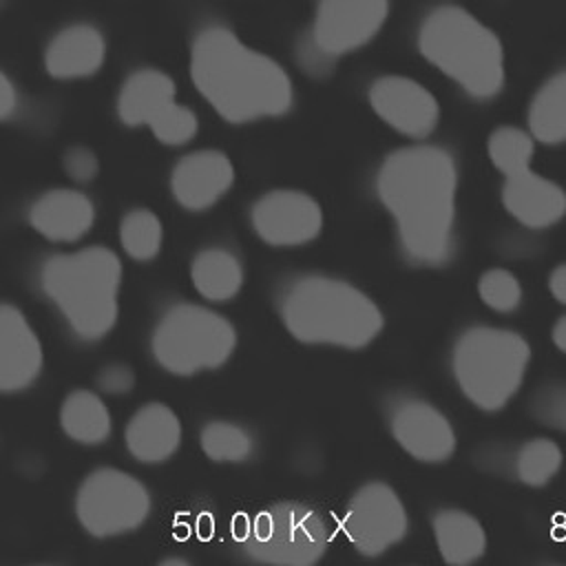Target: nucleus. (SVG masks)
<instances>
[{
	"label": "nucleus",
	"instance_id": "1",
	"mask_svg": "<svg viewBox=\"0 0 566 566\" xmlns=\"http://www.w3.org/2000/svg\"><path fill=\"white\" fill-rule=\"evenodd\" d=\"M455 192V159L440 146H402L380 164L376 195L389 210L400 252L411 265L440 268L453 259Z\"/></svg>",
	"mask_w": 566,
	"mask_h": 566
},
{
	"label": "nucleus",
	"instance_id": "2",
	"mask_svg": "<svg viewBox=\"0 0 566 566\" xmlns=\"http://www.w3.org/2000/svg\"><path fill=\"white\" fill-rule=\"evenodd\" d=\"M190 77L201 97L230 124L279 117L294 104L287 71L221 24L197 33Z\"/></svg>",
	"mask_w": 566,
	"mask_h": 566
},
{
	"label": "nucleus",
	"instance_id": "3",
	"mask_svg": "<svg viewBox=\"0 0 566 566\" xmlns=\"http://www.w3.org/2000/svg\"><path fill=\"white\" fill-rule=\"evenodd\" d=\"M122 259L106 245L57 252L40 268V287L82 343L108 336L119 316Z\"/></svg>",
	"mask_w": 566,
	"mask_h": 566
},
{
	"label": "nucleus",
	"instance_id": "4",
	"mask_svg": "<svg viewBox=\"0 0 566 566\" xmlns=\"http://www.w3.org/2000/svg\"><path fill=\"white\" fill-rule=\"evenodd\" d=\"M279 312L290 336L305 345L363 349L385 325L380 307L363 290L323 274L294 279L279 298Z\"/></svg>",
	"mask_w": 566,
	"mask_h": 566
},
{
	"label": "nucleus",
	"instance_id": "5",
	"mask_svg": "<svg viewBox=\"0 0 566 566\" xmlns=\"http://www.w3.org/2000/svg\"><path fill=\"white\" fill-rule=\"evenodd\" d=\"M418 49L473 99H491L504 88L500 38L462 7L440 4L429 11L418 29Z\"/></svg>",
	"mask_w": 566,
	"mask_h": 566
},
{
	"label": "nucleus",
	"instance_id": "6",
	"mask_svg": "<svg viewBox=\"0 0 566 566\" xmlns=\"http://www.w3.org/2000/svg\"><path fill=\"white\" fill-rule=\"evenodd\" d=\"M531 347L513 329L475 325L460 334L451 354L453 378L469 402L482 411H500L520 391Z\"/></svg>",
	"mask_w": 566,
	"mask_h": 566
},
{
	"label": "nucleus",
	"instance_id": "7",
	"mask_svg": "<svg viewBox=\"0 0 566 566\" xmlns=\"http://www.w3.org/2000/svg\"><path fill=\"white\" fill-rule=\"evenodd\" d=\"M237 347L234 325L212 307L175 303L150 334L155 363L172 376H197L226 365Z\"/></svg>",
	"mask_w": 566,
	"mask_h": 566
},
{
	"label": "nucleus",
	"instance_id": "8",
	"mask_svg": "<svg viewBox=\"0 0 566 566\" xmlns=\"http://www.w3.org/2000/svg\"><path fill=\"white\" fill-rule=\"evenodd\" d=\"M241 553L259 564L312 566L329 544L321 515L298 502H276L234 522Z\"/></svg>",
	"mask_w": 566,
	"mask_h": 566
},
{
	"label": "nucleus",
	"instance_id": "9",
	"mask_svg": "<svg viewBox=\"0 0 566 566\" xmlns=\"http://www.w3.org/2000/svg\"><path fill=\"white\" fill-rule=\"evenodd\" d=\"M150 509L148 486L133 473L115 467L93 469L75 491V517L97 539L137 531L148 520Z\"/></svg>",
	"mask_w": 566,
	"mask_h": 566
},
{
	"label": "nucleus",
	"instance_id": "10",
	"mask_svg": "<svg viewBox=\"0 0 566 566\" xmlns=\"http://www.w3.org/2000/svg\"><path fill=\"white\" fill-rule=\"evenodd\" d=\"M117 115L130 128L146 126L164 146H184L199 130L195 111L177 102L175 80L161 69H137L122 82Z\"/></svg>",
	"mask_w": 566,
	"mask_h": 566
},
{
	"label": "nucleus",
	"instance_id": "11",
	"mask_svg": "<svg viewBox=\"0 0 566 566\" xmlns=\"http://www.w3.org/2000/svg\"><path fill=\"white\" fill-rule=\"evenodd\" d=\"M340 528L356 553L378 557L402 542L409 520L402 500L389 484L367 482L349 497Z\"/></svg>",
	"mask_w": 566,
	"mask_h": 566
},
{
	"label": "nucleus",
	"instance_id": "12",
	"mask_svg": "<svg viewBox=\"0 0 566 566\" xmlns=\"http://www.w3.org/2000/svg\"><path fill=\"white\" fill-rule=\"evenodd\" d=\"M389 0H318L307 38L329 57L365 46L385 24Z\"/></svg>",
	"mask_w": 566,
	"mask_h": 566
},
{
	"label": "nucleus",
	"instance_id": "13",
	"mask_svg": "<svg viewBox=\"0 0 566 566\" xmlns=\"http://www.w3.org/2000/svg\"><path fill=\"white\" fill-rule=\"evenodd\" d=\"M256 237L272 248H298L314 241L323 228L318 201L303 190H270L250 208Z\"/></svg>",
	"mask_w": 566,
	"mask_h": 566
},
{
	"label": "nucleus",
	"instance_id": "14",
	"mask_svg": "<svg viewBox=\"0 0 566 566\" xmlns=\"http://www.w3.org/2000/svg\"><path fill=\"white\" fill-rule=\"evenodd\" d=\"M369 104L387 126L409 139L429 137L440 119L438 99L420 82L405 75L374 80Z\"/></svg>",
	"mask_w": 566,
	"mask_h": 566
},
{
	"label": "nucleus",
	"instance_id": "15",
	"mask_svg": "<svg viewBox=\"0 0 566 566\" xmlns=\"http://www.w3.org/2000/svg\"><path fill=\"white\" fill-rule=\"evenodd\" d=\"M389 429L400 449L418 462L442 464L455 453L458 442L449 418L427 400H398L391 409Z\"/></svg>",
	"mask_w": 566,
	"mask_h": 566
},
{
	"label": "nucleus",
	"instance_id": "16",
	"mask_svg": "<svg viewBox=\"0 0 566 566\" xmlns=\"http://www.w3.org/2000/svg\"><path fill=\"white\" fill-rule=\"evenodd\" d=\"M234 184L230 157L214 148L184 155L170 170L172 199L188 212H203L219 203Z\"/></svg>",
	"mask_w": 566,
	"mask_h": 566
},
{
	"label": "nucleus",
	"instance_id": "17",
	"mask_svg": "<svg viewBox=\"0 0 566 566\" xmlns=\"http://www.w3.org/2000/svg\"><path fill=\"white\" fill-rule=\"evenodd\" d=\"M44 352L24 312L0 301V394H20L42 374Z\"/></svg>",
	"mask_w": 566,
	"mask_h": 566
},
{
	"label": "nucleus",
	"instance_id": "18",
	"mask_svg": "<svg viewBox=\"0 0 566 566\" xmlns=\"http://www.w3.org/2000/svg\"><path fill=\"white\" fill-rule=\"evenodd\" d=\"M502 203L506 212L531 230L555 226L566 214V192L559 184L537 175L528 164H517L502 172Z\"/></svg>",
	"mask_w": 566,
	"mask_h": 566
},
{
	"label": "nucleus",
	"instance_id": "19",
	"mask_svg": "<svg viewBox=\"0 0 566 566\" xmlns=\"http://www.w3.org/2000/svg\"><path fill=\"white\" fill-rule=\"evenodd\" d=\"M29 226L51 243H77L95 223L93 199L77 188H53L29 206Z\"/></svg>",
	"mask_w": 566,
	"mask_h": 566
},
{
	"label": "nucleus",
	"instance_id": "20",
	"mask_svg": "<svg viewBox=\"0 0 566 566\" xmlns=\"http://www.w3.org/2000/svg\"><path fill=\"white\" fill-rule=\"evenodd\" d=\"M106 60V40L88 22H75L60 29L46 51L44 69L55 80H82L95 75Z\"/></svg>",
	"mask_w": 566,
	"mask_h": 566
},
{
	"label": "nucleus",
	"instance_id": "21",
	"mask_svg": "<svg viewBox=\"0 0 566 566\" xmlns=\"http://www.w3.org/2000/svg\"><path fill=\"white\" fill-rule=\"evenodd\" d=\"M124 444L142 464H161L181 447V420L166 402H146L128 420Z\"/></svg>",
	"mask_w": 566,
	"mask_h": 566
},
{
	"label": "nucleus",
	"instance_id": "22",
	"mask_svg": "<svg viewBox=\"0 0 566 566\" xmlns=\"http://www.w3.org/2000/svg\"><path fill=\"white\" fill-rule=\"evenodd\" d=\"M433 537L442 559L451 566H467L484 557L486 533L482 524L462 509H442L433 515Z\"/></svg>",
	"mask_w": 566,
	"mask_h": 566
},
{
	"label": "nucleus",
	"instance_id": "23",
	"mask_svg": "<svg viewBox=\"0 0 566 566\" xmlns=\"http://www.w3.org/2000/svg\"><path fill=\"white\" fill-rule=\"evenodd\" d=\"M190 281L201 298L210 303H228L243 287V265L232 250L210 245L195 254L190 263Z\"/></svg>",
	"mask_w": 566,
	"mask_h": 566
},
{
	"label": "nucleus",
	"instance_id": "24",
	"mask_svg": "<svg viewBox=\"0 0 566 566\" xmlns=\"http://www.w3.org/2000/svg\"><path fill=\"white\" fill-rule=\"evenodd\" d=\"M60 427L64 436L84 447H97L111 438L113 418L99 394L73 389L60 407Z\"/></svg>",
	"mask_w": 566,
	"mask_h": 566
},
{
	"label": "nucleus",
	"instance_id": "25",
	"mask_svg": "<svg viewBox=\"0 0 566 566\" xmlns=\"http://www.w3.org/2000/svg\"><path fill=\"white\" fill-rule=\"evenodd\" d=\"M528 130L535 142L548 146L566 142V71L553 73L533 95Z\"/></svg>",
	"mask_w": 566,
	"mask_h": 566
},
{
	"label": "nucleus",
	"instance_id": "26",
	"mask_svg": "<svg viewBox=\"0 0 566 566\" xmlns=\"http://www.w3.org/2000/svg\"><path fill=\"white\" fill-rule=\"evenodd\" d=\"M164 226L150 208H133L119 221V245L137 263H148L161 252Z\"/></svg>",
	"mask_w": 566,
	"mask_h": 566
},
{
	"label": "nucleus",
	"instance_id": "27",
	"mask_svg": "<svg viewBox=\"0 0 566 566\" xmlns=\"http://www.w3.org/2000/svg\"><path fill=\"white\" fill-rule=\"evenodd\" d=\"M199 444L206 458L217 464H239L254 453L252 433L245 427L228 420L206 422L199 433Z\"/></svg>",
	"mask_w": 566,
	"mask_h": 566
},
{
	"label": "nucleus",
	"instance_id": "28",
	"mask_svg": "<svg viewBox=\"0 0 566 566\" xmlns=\"http://www.w3.org/2000/svg\"><path fill=\"white\" fill-rule=\"evenodd\" d=\"M562 449L551 438H533L524 442L515 458V473L522 484L546 486L562 469Z\"/></svg>",
	"mask_w": 566,
	"mask_h": 566
},
{
	"label": "nucleus",
	"instance_id": "29",
	"mask_svg": "<svg viewBox=\"0 0 566 566\" xmlns=\"http://www.w3.org/2000/svg\"><path fill=\"white\" fill-rule=\"evenodd\" d=\"M486 150L493 166L504 172L517 164H528L533 159L535 139L531 133L517 126H500L489 135Z\"/></svg>",
	"mask_w": 566,
	"mask_h": 566
},
{
	"label": "nucleus",
	"instance_id": "30",
	"mask_svg": "<svg viewBox=\"0 0 566 566\" xmlns=\"http://www.w3.org/2000/svg\"><path fill=\"white\" fill-rule=\"evenodd\" d=\"M480 301L497 314H511L522 305V285L515 274L504 268H493L478 279Z\"/></svg>",
	"mask_w": 566,
	"mask_h": 566
},
{
	"label": "nucleus",
	"instance_id": "31",
	"mask_svg": "<svg viewBox=\"0 0 566 566\" xmlns=\"http://www.w3.org/2000/svg\"><path fill=\"white\" fill-rule=\"evenodd\" d=\"M528 411L544 427L566 433V380L537 387V391L531 396Z\"/></svg>",
	"mask_w": 566,
	"mask_h": 566
},
{
	"label": "nucleus",
	"instance_id": "32",
	"mask_svg": "<svg viewBox=\"0 0 566 566\" xmlns=\"http://www.w3.org/2000/svg\"><path fill=\"white\" fill-rule=\"evenodd\" d=\"M64 170L66 175L75 181V184H88L97 177L99 172V161H97V155L86 148V146H73L64 153Z\"/></svg>",
	"mask_w": 566,
	"mask_h": 566
},
{
	"label": "nucleus",
	"instance_id": "33",
	"mask_svg": "<svg viewBox=\"0 0 566 566\" xmlns=\"http://www.w3.org/2000/svg\"><path fill=\"white\" fill-rule=\"evenodd\" d=\"M97 389L108 396H124L135 387V371L124 363H108L95 376Z\"/></svg>",
	"mask_w": 566,
	"mask_h": 566
},
{
	"label": "nucleus",
	"instance_id": "34",
	"mask_svg": "<svg viewBox=\"0 0 566 566\" xmlns=\"http://www.w3.org/2000/svg\"><path fill=\"white\" fill-rule=\"evenodd\" d=\"M296 57H298L301 66H303L307 73H314V75H325V73H329V69L334 66V60H329V57L307 38V33L296 42Z\"/></svg>",
	"mask_w": 566,
	"mask_h": 566
},
{
	"label": "nucleus",
	"instance_id": "35",
	"mask_svg": "<svg viewBox=\"0 0 566 566\" xmlns=\"http://www.w3.org/2000/svg\"><path fill=\"white\" fill-rule=\"evenodd\" d=\"M18 106H20L18 88H15L13 80L0 69V122L13 117Z\"/></svg>",
	"mask_w": 566,
	"mask_h": 566
},
{
	"label": "nucleus",
	"instance_id": "36",
	"mask_svg": "<svg viewBox=\"0 0 566 566\" xmlns=\"http://www.w3.org/2000/svg\"><path fill=\"white\" fill-rule=\"evenodd\" d=\"M548 290L555 301L566 305V263L553 268V272L548 274Z\"/></svg>",
	"mask_w": 566,
	"mask_h": 566
},
{
	"label": "nucleus",
	"instance_id": "37",
	"mask_svg": "<svg viewBox=\"0 0 566 566\" xmlns=\"http://www.w3.org/2000/svg\"><path fill=\"white\" fill-rule=\"evenodd\" d=\"M551 336H553L555 347H557L559 352H564V354H566V314H564V316L553 325Z\"/></svg>",
	"mask_w": 566,
	"mask_h": 566
}]
</instances>
